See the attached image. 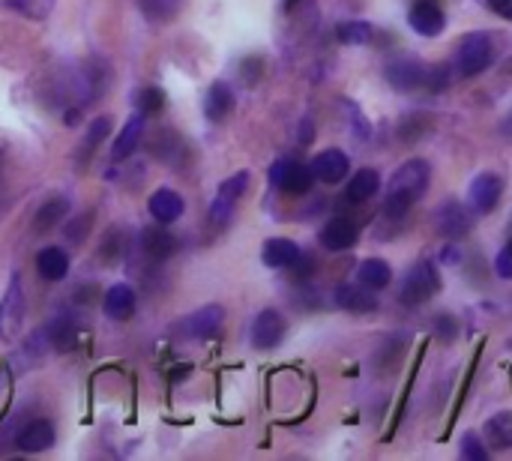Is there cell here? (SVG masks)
Segmentation results:
<instances>
[{"label":"cell","instance_id":"cell-16","mask_svg":"<svg viewBox=\"0 0 512 461\" xmlns=\"http://www.w3.org/2000/svg\"><path fill=\"white\" fill-rule=\"evenodd\" d=\"M147 210H150V216H153L156 222L171 225V222H177V219L183 216V198H180L174 189H159V192L150 195Z\"/></svg>","mask_w":512,"mask_h":461},{"label":"cell","instance_id":"cell-18","mask_svg":"<svg viewBox=\"0 0 512 461\" xmlns=\"http://www.w3.org/2000/svg\"><path fill=\"white\" fill-rule=\"evenodd\" d=\"M378 189H381V174H378L375 168H363V171H357V174L348 180V186H345V201L363 204V201H369Z\"/></svg>","mask_w":512,"mask_h":461},{"label":"cell","instance_id":"cell-23","mask_svg":"<svg viewBox=\"0 0 512 461\" xmlns=\"http://www.w3.org/2000/svg\"><path fill=\"white\" fill-rule=\"evenodd\" d=\"M141 132H144V114L135 111V114L120 126V135H117V141H114V159H126V156L138 147Z\"/></svg>","mask_w":512,"mask_h":461},{"label":"cell","instance_id":"cell-4","mask_svg":"<svg viewBox=\"0 0 512 461\" xmlns=\"http://www.w3.org/2000/svg\"><path fill=\"white\" fill-rule=\"evenodd\" d=\"M270 183L288 195H306L315 183V174H312V165H303L297 159H279L270 168Z\"/></svg>","mask_w":512,"mask_h":461},{"label":"cell","instance_id":"cell-26","mask_svg":"<svg viewBox=\"0 0 512 461\" xmlns=\"http://www.w3.org/2000/svg\"><path fill=\"white\" fill-rule=\"evenodd\" d=\"M141 243H144V252L156 261H165L168 255H174V246H177V240L162 228H147Z\"/></svg>","mask_w":512,"mask_h":461},{"label":"cell","instance_id":"cell-27","mask_svg":"<svg viewBox=\"0 0 512 461\" xmlns=\"http://www.w3.org/2000/svg\"><path fill=\"white\" fill-rule=\"evenodd\" d=\"M138 6H141V15H144L147 21L165 24V21H171V18L180 12L183 0H138Z\"/></svg>","mask_w":512,"mask_h":461},{"label":"cell","instance_id":"cell-22","mask_svg":"<svg viewBox=\"0 0 512 461\" xmlns=\"http://www.w3.org/2000/svg\"><path fill=\"white\" fill-rule=\"evenodd\" d=\"M387 75H390V84H393V87H399V90H414V87L426 84V75H429V72H426L420 63L399 60V63H393V66L387 69Z\"/></svg>","mask_w":512,"mask_h":461},{"label":"cell","instance_id":"cell-19","mask_svg":"<svg viewBox=\"0 0 512 461\" xmlns=\"http://www.w3.org/2000/svg\"><path fill=\"white\" fill-rule=\"evenodd\" d=\"M36 270H39L42 279L60 282V279H66V273H69V255H66L63 249H57V246H45V249L36 255Z\"/></svg>","mask_w":512,"mask_h":461},{"label":"cell","instance_id":"cell-2","mask_svg":"<svg viewBox=\"0 0 512 461\" xmlns=\"http://www.w3.org/2000/svg\"><path fill=\"white\" fill-rule=\"evenodd\" d=\"M492 60H495V45H492L489 33H468L459 39V48H456L459 75L474 78V75L486 72L492 66Z\"/></svg>","mask_w":512,"mask_h":461},{"label":"cell","instance_id":"cell-5","mask_svg":"<svg viewBox=\"0 0 512 461\" xmlns=\"http://www.w3.org/2000/svg\"><path fill=\"white\" fill-rule=\"evenodd\" d=\"M246 189H249V171H237L228 180H222L219 189H216V198L210 204V222L225 225L231 219V213H234V207H237V201L243 198Z\"/></svg>","mask_w":512,"mask_h":461},{"label":"cell","instance_id":"cell-21","mask_svg":"<svg viewBox=\"0 0 512 461\" xmlns=\"http://www.w3.org/2000/svg\"><path fill=\"white\" fill-rule=\"evenodd\" d=\"M102 309H105V315L114 318V321L129 318V315L135 312V291H132L129 285H114V288H108Z\"/></svg>","mask_w":512,"mask_h":461},{"label":"cell","instance_id":"cell-13","mask_svg":"<svg viewBox=\"0 0 512 461\" xmlns=\"http://www.w3.org/2000/svg\"><path fill=\"white\" fill-rule=\"evenodd\" d=\"M438 231L444 234V237H450V240H459V237H465L468 231H471V216H468V210L459 204V201H447L441 210H438Z\"/></svg>","mask_w":512,"mask_h":461},{"label":"cell","instance_id":"cell-38","mask_svg":"<svg viewBox=\"0 0 512 461\" xmlns=\"http://www.w3.org/2000/svg\"><path fill=\"white\" fill-rule=\"evenodd\" d=\"M3 393H6V381H3V375H0V402H3Z\"/></svg>","mask_w":512,"mask_h":461},{"label":"cell","instance_id":"cell-10","mask_svg":"<svg viewBox=\"0 0 512 461\" xmlns=\"http://www.w3.org/2000/svg\"><path fill=\"white\" fill-rule=\"evenodd\" d=\"M408 24L420 36H438L444 30L447 18H444V9L438 6V0H417L408 12Z\"/></svg>","mask_w":512,"mask_h":461},{"label":"cell","instance_id":"cell-9","mask_svg":"<svg viewBox=\"0 0 512 461\" xmlns=\"http://www.w3.org/2000/svg\"><path fill=\"white\" fill-rule=\"evenodd\" d=\"M24 318V294H21V279L12 276L9 288L0 300V339H12L18 333V324Z\"/></svg>","mask_w":512,"mask_h":461},{"label":"cell","instance_id":"cell-6","mask_svg":"<svg viewBox=\"0 0 512 461\" xmlns=\"http://www.w3.org/2000/svg\"><path fill=\"white\" fill-rule=\"evenodd\" d=\"M501 195H504V180L495 174V171H483L471 180L468 186V204L474 207V213L486 216L492 213L498 204H501Z\"/></svg>","mask_w":512,"mask_h":461},{"label":"cell","instance_id":"cell-32","mask_svg":"<svg viewBox=\"0 0 512 461\" xmlns=\"http://www.w3.org/2000/svg\"><path fill=\"white\" fill-rule=\"evenodd\" d=\"M48 339L54 342L57 351H69L72 342H75V330L69 327L66 318H57V321H51V327H48Z\"/></svg>","mask_w":512,"mask_h":461},{"label":"cell","instance_id":"cell-31","mask_svg":"<svg viewBox=\"0 0 512 461\" xmlns=\"http://www.w3.org/2000/svg\"><path fill=\"white\" fill-rule=\"evenodd\" d=\"M135 99H138V111L147 117V114H159L162 108H165V93L159 90V87H141L138 93H135Z\"/></svg>","mask_w":512,"mask_h":461},{"label":"cell","instance_id":"cell-24","mask_svg":"<svg viewBox=\"0 0 512 461\" xmlns=\"http://www.w3.org/2000/svg\"><path fill=\"white\" fill-rule=\"evenodd\" d=\"M357 276H360V285H366L372 291H384L393 282V270H390V264L384 258H366L360 264Z\"/></svg>","mask_w":512,"mask_h":461},{"label":"cell","instance_id":"cell-1","mask_svg":"<svg viewBox=\"0 0 512 461\" xmlns=\"http://www.w3.org/2000/svg\"><path fill=\"white\" fill-rule=\"evenodd\" d=\"M429 183H432V165L426 159H408L405 165H399V171L390 180L384 213L396 216V219L405 216L426 195Z\"/></svg>","mask_w":512,"mask_h":461},{"label":"cell","instance_id":"cell-11","mask_svg":"<svg viewBox=\"0 0 512 461\" xmlns=\"http://www.w3.org/2000/svg\"><path fill=\"white\" fill-rule=\"evenodd\" d=\"M357 240H360V228H357V222L348 219V216L330 219V222L324 225V231H321V246H324L327 252H345V249H351Z\"/></svg>","mask_w":512,"mask_h":461},{"label":"cell","instance_id":"cell-3","mask_svg":"<svg viewBox=\"0 0 512 461\" xmlns=\"http://www.w3.org/2000/svg\"><path fill=\"white\" fill-rule=\"evenodd\" d=\"M438 291H441V276H438L435 264H432V261H420V264H414V270L405 276L402 291H399V300H402L405 306H423V303H429Z\"/></svg>","mask_w":512,"mask_h":461},{"label":"cell","instance_id":"cell-40","mask_svg":"<svg viewBox=\"0 0 512 461\" xmlns=\"http://www.w3.org/2000/svg\"><path fill=\"white\" fill-rule=\"evenodd\" d=\"M504 129H507V132H512V117L507 120V123H504Z\"/></svg>","mask_w":512,"mask_h":461},{"label":"cell","instance_id":"cell-14","mask_svg":"<svg viewBox=\"0 0 512 461\" xmlns=\"http://www.w3.org/2000/svg\"><path fill=\"white\" fill-rule=\"evenodd\" d=\"M261 261L270 267V270H285V267H294L300 261V246L288 237H273L264 243L261 249Z\"/></svg>","mask_w":512,"mask_h":461},{"label":"cell","instance_id":"cell-37","mask_svg":"<svg viewBox=\"0 0 512 461\" xmlns=\"http://www.w3.org/2000/svg\"><path fill=\"white\" fill-rule=\"evenodd\" d=\"M489 9H492V12H498L501 18L512 21V0H489Z\"/></svg>","mask_w":512,"mask_h":461},{"label":"cell","instance_id":"cell-29","mask_svg":"<svg viewBox=\"0 0 512 461\" xmlns=\"http://www.w3.org/2000/svg\"><path fill=\"white\" fill-rule=\"evenodd\" d=\"M336 36L345 45H366L372 39V24L369 21H345V24H339Z\"/></svg>","mask_w":512,"mask_h":461},{"label":"cell","instance_id":"cell-28","mask_svg":"<svg viewBox=\"0 0 512 461\" xmlns=\"http://www.w3.org/2000/svg\"><path fill=\"white\" fill-rule=\"evenodd\" d=\"M0 6L3 9H9V12H18V15H24V18H48L51 15V9H54V0H0Z\"/></svg>","mask_w":512,"mask_h":461},{"label":"cell","instance_id":"cell-39","mask_svg":"<svg viewBox=\"0 0 512 461\" xmlns=\"http://www.w3.org/2000/svg\"><path fill=\"white\" fill-rule=\"evenodd\" d=\"M300 0H285V9H291V6H297Z\"/></svg>","mask_w":512,"mask_h":461},{"label":"cell","instance_id":"cell-17","mask_svg":"<svg viewBox=\"0 0 512 461\" xmlns=\"http://www.w3.org/2000/svg\"><path fill=\"white\" fill-rule=\"evenodd\" d=\"M18 450L24 453H42L54 444V426L48 420H30L21 432H18Z\"/></svg>","mask_w":512,"mask_h":461},{"label":"cell","instance_id":"cell-7","mask_svg":"<svg viewBox=\"0 0 512 461\" xmlns=\"http://www.w3.org/2000/svg\"><path fill=\"white\" fill-rule=\"evenodd\" d=\"M222 321H225V309L210 303V306H201L192 315H186L180 324V333L189 339H213L222 330Z\"/></svg>","mask_w":512,"mask_h":461},{"label":"cell","instance_id":"cell-36","mask_svg":"<svg viewBox=\"0 0 512 461\" xmlns=\"http://www.w3.org/2000/svg\"><path fill=\"white\" fill-rule=\"evenodd\" d=\"M438 336H444L447 342L456 339V321H453V315H438Z\"/></svg>","mask_w":512,"mask_h":461},{"label":"cell","instance_id":"cell-15","mask_svg":"<svg viewBox=\"0 0 512 461\" xmlns=\"http://www.w3.org/2000/svg\"><path fill=\"white\" fill-rule=\"evenodd\" d=\"M234 102H237L234 99V90L225 81H216V84H210V90L204 96V117L210 123H222L234 111Z\"/></svg>","mask_w":512,"mask_h":461},{"label":"cell","instance_id":"cell-30","mask_svg":"<svg viewBox=\"0 0 512 461\" xmlns=\"http://www.w3.org/2000/svg\"><path fill=\"white\" fill-rule=\"evenodd\" d=\"M66 213H69V201H66V198H48V201L42 204V210L36 213V228H39V231H42V228H51V225H57Z\"/></svg>","mask_w":512,"mask_h":461},{"label":"cell","instance_id":"cell-20","mask_svg":"<svg viewBox=\"0 0 512 461\" xmlns=\"http://www.w3.org/2000/svg\"><path fill=\"white\" fill-rule=\"evenodd\" d=\"M336 303L348 312H375L378 309V297L372 294V288H357V285H339L336 288Z\"/></svg>","mask_w":512,"mask_h":461},{"label":"cell","instance_id":"cell-35","mask_svg":"<svg viewBox=\"0 0 512 461\" xmlns=\"http://www.w3.org/2000/svg\"><path fill=\"white\" fill-rule=\"evenodd\" d=\"M495 273L501 279H512V240L501 249V255L495 258Z\"/></svg>","mask_w":512,"mask_h":461},{"label":"cell","instance_id":"cell-12","mask_svg":"<svg viewBox=\"0 0 512 461\" xmlns=\"http://www.w3.org/2000/svg\"><path fill=\"white\" fill-rule=\"evenodd\" d=\"M348 168H351V162H348V156L342 153V150H324V153H318L315 159H312V174H315V180H321V183H342L345 177H348Z\"/></svg>","mask_w":512,"mask_h":461},{"label":"cell","instance_id":"cell-25","mask_svg":"<svg viewBox=\"0 0 512 461\" xmlns=\"http://www.w3.org/2000/svg\"><path fill=\"white\" fill-rule=\"evenodd\" d=\"M483 432H486V438L492 441V447H495V450H510L512 447V414L510 411H501V414H495L492 420H486Z\"/></svg>","mask_w":512,"mask_h":461},{"label":"cell","instance_id":"cell-34","mask_svg":"<svg viewBox=\"0 0 512 461\" xmlns=\"http://www.w3.org/2000/svg\"><path fill=\"white\" fill-rule=\"evenodd\" d=\"M462 456L468 461H486L489 459V450L480 444L477 435H465V441H462Z\"/></svg>","mask_w":512,"mask_h":461},{"label":"cell","instance_id":"cell-33","mask_svg":"<svg viewBox=\"0 0 512 461\" xmlns=\"http://www.w3.org/2000/svg\"><path fill=\"white\" fill-rule=\"evenodd\" d=\"M111 132V117H96L93 123H90V129H87V138H84V144H81V150L84 153H90L105 135Z\"/></svg>","mask_w":512,"mask_h":461},{"label":"cell","instance_id":"cell-8","mask_svg":"<svg viewBox=\"0 0 512 461\" xmlns=\"http://www.w3.org/2000/svg\"><path fill=\"white\" fill-rule=\"evenodd\" d=\"M282 339H285V318L276 309L258 312V318L252 321V345L258 351H273L282 345Z\"/></svg>","mask_w":512,"mask_h":461}]
</instances>
